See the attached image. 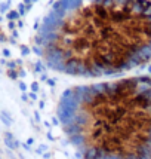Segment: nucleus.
<instances>
[{
  "instance_id": "nucleus-1",
  "label": "nucleus",
  "mask_w": 151,
  "mask_h": 159,
  "mask_svg": "<svg viewBox=\"0 0 151 159\" xmlns=\"http://www.w3.org/2000/svg\"><path fill=\"white\" fill-rule=\"evenodd\" d=\"M36 42L46 64L64 75L132 70L151 59V0H58Z\"/></svg>"
},
{
  "instance_id": "nucleus-2",
  "label": "nucleus",
  "mask_w": 151,
  "mask_h": 159,
  "mask_svg": "<svg viewBox=\"0 0 151 159\" xmlns=\"http://www.w3.org/2000/svg\"><path fill=\"white\" fill-rule=\"evenodd\" d=\"M58 117L82 159H151L150 77L70 88Z\"/></svg>"
}]
</instances>
